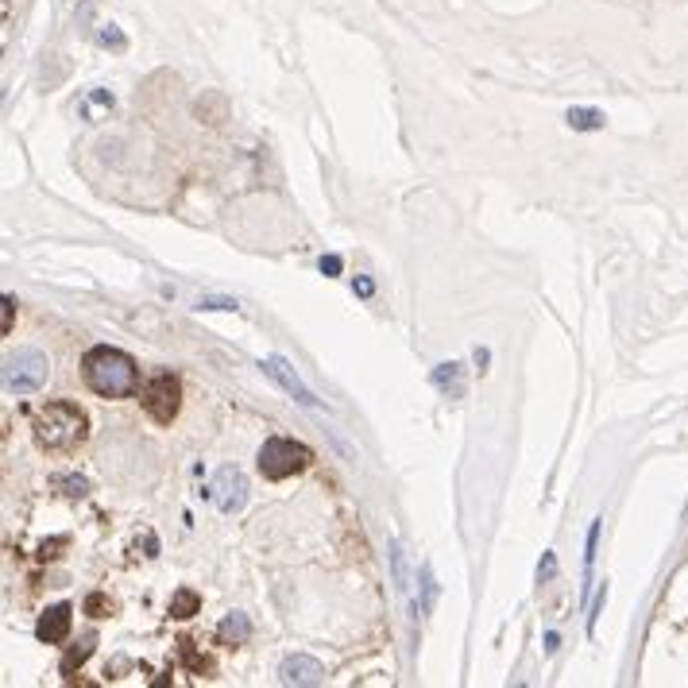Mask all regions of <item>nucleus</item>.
I'll return each mask as SVG.
<instances>
[{
    "label": "nucleus",
    "instance_id": "f257e3e1",
    "mask_svg": "<svg viewBox=\"0 0 688 688\" xmlns=\"http://www.w3.org/2000/svg\"><path fill=\"white\" fill-rule=\"evenodd\" d=\"M82 375L86 383L101 395V399H124L136 391V364L116 352V348H89L86 360H82Z\"/></svg>",
    "mask_w": 688,
    "mask_h": 688
},
{
    "label": "nucleus",
    "instance_id": "f03ea898",
    "mask_svg": "<svg viewBox=\"0 0 688 688\" xmlns=\"http://www.w3.org/2000/svg\"><path fill=\"white\" fill-rule=\"evenodd\" d=\"M31 430H35V441L43 449H58L62 453V449H74L86 437V414L78 406H70V402H51V406H43L35 414Z\"/></svg>",
    "mask_w": 688,
    "mask_h": 688
},
{
    "label": "nucleus",
    "instance_id": "7ed1b4c3",
    "mask_svg": "<svg viewBox=\"0 0 688 688\" xmlns=\"http://www.w3.org/2000/svg\"><path fill=\"white\" fill-rule=\"evenodd\" d=\"M47 372H51V364L39 348H16L4 356V391L8 395H31L47 383Z\"/></svg>",
    "mask_w": 688,
    "mask_h": 688
},
{
    "label": "nucleus",
    "instance_id": "20e7f679",
    "mask_svg": "<svg viewBox=\"0 0 688 688\" xmlns=\"http://www.w3.org/2000/svg\"><path fill=\"white\" fill-rule=\"evenodd\" d=\"M306 464H310V449L290 437H267L259 449V472L267 480H287L294 472H302Z\"/></svg>",
    "mask_w": 688,
    "mask_h": 688
},
{
    "label": "nucleus",
    "instance_id": "39448f33",
    "mask_svg": "<svg viewBox=\"0 0 688 688\" xmlns=\"http://www.w3.org/2000/svg\"><path fill=\"white\" fill-rule=\"evenodd\" d=\"M178 399H182V387H178V379L167 375V372L155 375V379L144 387V410L159 422V426L174 422V414H178Z\"/></svg>",
    "mask_w": 688,
    "mask_h": 688
},
{
    "label": "nucleus",
    "instance_id": "423d86ee",
    "mask_svg": "<svg viewBox=\"0 0 688 688\" xmlns=\"http://www.w3.org/2000/svg\"><path fill=\"white\" fill-rule=\"evenodd\" d=\"M209 495H213V503H217V511H221V515H236V511H244V503H248V480H244V472H240L236 464H225V468L213 476Z\"/></svg>",
    "mask_w": 688,
    "mask_h": 688
},
{
    "label": "nucleus",
    "instance_id": "0eeeda50",
    "mask_svg": "<svg viewBox=\"0 0 688 688\" xmlns=\"http://www.w3.org/2000/svg\"><path fill=\"white\" fill-rule=\"evenodd\" d=\"M259 368L271 375V379H275V383H279V387H283V391H287L294 402H302V406H317L314 391H310V387L298 379V372L290 368L283 356H267V360H259Z\"/></svg>",
    "mask_w": 688,
    "mask_h": 688
},
{
    "label": "nucleus",
    "instance_id": "6e6552de",
    "mask_svg": "<svg viewBox=\"0 0 688 688\" xmlns=\"http://www.w3.org/2000/svg\"><path fill=\"white\" fill-rule=\"evenodd\" d=\"M279 681L283 685H294V688H310V685H321L325 681V665L310 654H290L283 665H279Z\"/></svg>",
    "mask_w": 688,
    "mask_h": 688
},
{
    "label": "nucleus",
    "instance_id": "1a4fd4ad",
    "mask_svg": "<svg viewBox=\"0 0 688 688\" xmlns=\"http://www.w3.org/2000/svg\"><path fill=\"white\" fill-rule=\"evenodd\" d=\"M70 623H74V607L70 603H55L43 619H39V627H35V634H39V642H62L66 634H70Z\"/></svg>",
    "mask_w": 688,
    "mask_h": 688
},
{
    "label": "nucleus",
    "instance_id": "9d476101",
    "mask_svg": "<svg viewBox=\"0 0 688 688\" xmlns=\"http://www.w3.org/2000/svg\"><path fill=\"white\" fill-rule=\"evenodd\" d=\"M248 638H252V623H248V615H244V611L225 615V623L217 627V642H221V646H244Z\"/></svg>",
    "mask_w": 688,
    "mask_h": 688
},
{
    "label": "nucleus",
    "instance_id": "9b49d317",
    "mask_svg": "<svg viewBox=\"0 0 688 688\" xmlns=\"http://www.w3.org/2000/svg\"><path fill=\"white\" fill-rule=\"evenodd\" d=\"M433 387H437L441 395H449V399H460V395H464V368H460V364H441V368L433 372Z\"/></svg>",
    "mask_w": 688,
    "mask_h": 688
},
{
    "label": "nucleus",
    "instance_id": "f8f14e48",
    "mask_svg": "<svg viewBox=\"0 0 688 688\" xmlns=\"http://www.w3.org/2000/svg\"><path fill=\"white\" fill-rule=\"evenodd\" d=\"M113 109V93L109 89H89L86 101H82V113L89 116V120H97L101 113H109Z\"/></svg>",
    "mask_w": 688,
    "mask_h": 688
},
{
    "label": "nucleus",
    "instance_id": "ddd939ff",
    "mask_svg": "<svg viewBox=\"0 0 688 688\" xmlns=\"http://www.w3.org/2000/svg\"><path fill=\"white\" fill-rule=\"evenodd\" d=\"M569 124L576 132H596L603 128V113L600 109H569Z\"/></svg>",
    "mask_w": 688,
    "mask_h": 688
},
{
    "label": "nucleus",
    "instance_id": "4468645a",
    "mask_svg": "<svg viewBox=\"0 0 688 688\" xmlns=\"http://www.w3.org/2000/svg\"><path fill=\"white\" fill-rule=\"evenodd\" d=\"M194 611H198V596H194L190 588H182V592H178V596L171 600V615H174V619H190Z\"/></svg>",
    "mask_w": 688,
    "mask_h": 688
},
{
    "label": "nucleus",
    "instance_id": "2eb2a0df",
    "mask_svg": "<svg viewBox=\"0 0 688 688\" xmlns=\"http://www.w3.org/2000/svg\"><path fill=\"white\" fill-rule=\"evenodd\" d=\"M437 592H441V588H437V576H433V569L426 565V569H422V611H426V615H430L433 603H437Z\"/></svg>",
    "mask_w": 688,
    "mask_h": 688
},
{
    "label": "nucleus",
    "instance_id": "dca6fc26",
    "mask_svg": "<svg viewBox=\"0 0 688 688\" xmlns=\"http://www.w3.org/2000/svg\"><path fill=\"white\" fill-rule=\"evenodd\" d=\"M93 642H97V638L89 634L86 642H82V650H70V654H66V661H62V673H66V677H74V665H82V661L93 654Z\"/></svg>",
    "mask_w": 688,
    "mask_h": 688
},
{
    "label": "nucleus",
    "instance_id": "f3484780",
    "mask_svg": "<svg viewBox=\"0 0 688 688\" xmlns=\"http://www.w3.org/2000/svg\"><path fill=\"white\" fill-rule=\"evenodd\" d=\"M391 565H395V584H399V592H406V588H410V576H406V561H402L399 542H391Z\"/></svg>",
    "mask_w": 688,
    "mask_h": 688
},
{
    "label": "nucleus",
    "instance_id": "a211bd4d",
    "mask_svg": "<svg viewBox=\"0 0 688 688\" xmlns=\"http://www.w3.org/2000/svg\"><path fill=\"white\" fill-rule=\"evenodd\" d=\"M55 484L62 488V495H86V491H89L86 476H58Z\"/></svg>",
    "mask_w": 688,
    "mask_h": 688
},
{
    "label": "nucleus",
    "instance_id": "6ab92c4d",
    "mask_svg": "<svg viewBox=\"0 0 688 688\" xmlns=\"http://www.w3.org/2000/svg\"><path fill=\"white\" fill-rule=\"evenodd\" d=\"M97 39L105 43V47H113V51H124L128 47V39L120 35V31L113 28V24H101V31H97Z\"/></svg>",
    "mask_w": 688,
    "mask_h": 688
},
{
    "label": "nucleus",
    "instance_id": "aec40b11",
    "mask_svg": "<svg viewBox=\"0 0 688 688\" xmlns=\"http://www.w3.org/2000/svg\"><path fill=\"white\" fill-rule=\"evenodd\" d=\"M198 310H236V298H201Z\"/></svg>",
    "mask_w": 688,
    "mask_h": 688
},
{
    "label": "nucleus",
    "instance_id": "412c9836",
    "mask_svg": "<svg viewBox=\"0 0 688 688\" xmlns=\"http://www.w3.org/2000/svg\"><path fill=\"white\" fill-rule=\"evenodd\" d=\"M553 573H557V557L553 553H545V561H542V569H538V580H553Z\"/></svg>",
    "mask_w": 688,
    "mask_h": 688
},
{
    "label": "nucleus",
    "instance_id": "4be33fe9",
    "mask_svg": "<svg viewBox=\"0 0 688 688\" xmlns=\"http://www.w3.org/2000/svg\"><path fill=\"white\" fill-rule=\"evenodd\" d=\"M321 275H341V259H337V256L321 259Z\"/></svg>",
    "mask_w": 688,
    "mask_h": 688
},
{
    "label": "nucleus",
    "instance_id": "5701e85b",
    "mask_svg": "<svg viewBox=\"0 0 688 688\" xmlns=\"http://www.w3.org/2000/svg\"><path fill=\"white\" fill-rule=\"evenodd\" d=\"M12 306H16V298H12V294H4V333L12 329Z\"/></svg>",
    "mask_w": 688,
    "mask_h": 688
},
{
    "label": "nucleus",
    "instance_id": "b1692460",
    "mask_svg": "<svg viewBox=\"0 0 688 688\" xmlns=\"http://www.w3.org/2000/svg\"><path fill=\"white\" fill-rule=\"evenodd\" d=\"M356 290H360V294H364V298H368V294H372V279H356Z\"/></svg>",
    "mask_w": 688,
    "mask_h": 688
}]
</instances>
